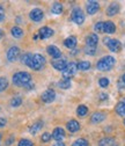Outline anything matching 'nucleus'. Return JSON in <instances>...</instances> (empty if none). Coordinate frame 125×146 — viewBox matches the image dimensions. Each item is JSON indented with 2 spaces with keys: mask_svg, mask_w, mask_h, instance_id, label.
<instances>
[{
  "mask_svg": "<svg viewBox=\"0 0 125 146\" xmlns=\"http://www.w3.org/2000/svg\"><path fill=\"white\" fill-rule=\"evenodd\" d=\"M77 71H78V64H77V63H74V62L68 63V64L66 65V67L64 68V71H63V78H65V79H71L72 77L75 76Z\"/></svg>",
  "mask_w": 125,
  "mask_h": 146,
  "instance_id": "nucleus-5",
  "label": "nucleus"
},
{
  "mask_svg": "<svg viewBox=\"0 0 125 146\" xmlns=\"http://www.w3.org/2000/svg\"><path fill=\"white\" fill-rule=\"evenodd\" d=\"M116 64V59L112 56H104L96 63V68L102 72L110 71Z\"/></svg>",
  "mask_w": 125,
  "mask_h": 146,
  "instance_id": "nucleus-2",
  "label": "nucleus"
},
{
  "mask_svg": "<svg viewBox=\"0 0 125 146\" xmlns=\"http://www.w3.org/2000/svg\"><path fill=\"white\" fill-rule=\"evenodd\" d=\"M117 86L119 87V89H124V87H125V85H124V84L122 82V80H119V81H118V84H117Z\"/></svg>",
  "mask_w": 125,
  "mask_h": 146,
  "instance_id": "nucleus-44",
  "label": "nucleus"
},
{
  "mask_svg": "<svg viewBox=\"0 0 125 146\" xmlns=\"http://www.w3.org/2000/svg\"><path fill=\"white\" fill-rule=\"evenodd\" d=\"M119 9H120V7H119L118 3H111L108 7H106L105 13H106V15H108V16H115L116 14H118Z\"/></svg>",
  "mask_w": 125,
  "mask_h": 146,
  "instance_id": "nucleus-16",
  "label": "nucleus"
},
{
  "mask_svg": "<svg viewBox=\"0 0 125 146\" xmlns=\"http://www.w3.org/2000/svg\"><path fill=\"white\" fill-rule=\"evenodd\" d=\"M32 38H34V40H38V38H40V36H38V34H36V35H34V36H32Z\"/></svg>",
  "mask_w": 125,
  "mask_h": 146,
  "instance_id": "nucleus-47",
  "label": "nucleus"
},
{
  "mask_svg": "<svg viewBox=\"0 0 125 146\" xmlns=\"http://www.w3.org/2000/svg\"><path fill=\"white\" fill-rule=\"evenodd\" d=\"M46 52L52 57V59H59L62 57V51L56 45H49L46 48Z\"/></svg>",
  "mask_w": 125,
  "mask_h": 146,
  "instance_id": "nucleus-10",
  "label": "nucleus"
},
{
  "mask_svg": "<svg viewBox=\"0 0 125 146\" xmlns=\"http://www.w3.org/2000/svg\"><path fill=\"white\" fill-rule=\"evenodd\" d=\"M56 99V92L52 88H48L42 93V101L44 103H51Z\"/></svg>",
  "mask_w": 125,
  "mask_h": 146,
  "instance_id": "nucleus-7",
  "label": "nucleus"
},
{
  "mask_svg": "<svg viewBox=\"0 0 125 146\" xmlns=\"http://www.w3.org/2000/svg\"><path fill=\"white\" fill-rule=\"evenodd\" d=\"M37 34H38L41 40H46V38H50L51 36H53L55 31H53V29H51L50 27H42V28H40Z\"/></svg>",
  "mask_w": 125,
  "mask_h": 146,
  "instance_id": "nucleus-9",
  "label": "nucleus"
},
{
  "mask_svg": "<svg viewBox=\"0 0 125 146\" xmlns=\"http://www.w3.org/2000/svg\"><path fill=\"white\" fill-rule=\"evenodd\" d=\"M11 34H12V36L14 38H21V37H23V30L20 28V27H17V26H14L12 29H11Z\"/></svg>",
  "mask_w": 125,
  "mask_h": 146,
  "instance_id": "nucleus-23",
  "label": "nucleus"
},
{
  "mask_svg": "<svg viewBox=\"0 0 125 146\" xmlns=\"http://www.w3.org/2000/svg\"><path fill=\"white\" fill-rule=\"evenodd\" d=\"M43 127V122L42 121H37V122H35L32 125H30V127H29V132L32 135V136H35L36 135L41 129Z\"/></svg>",
  "mask_w": 125,
  "mask_h": 146,
  "instance_id": "nucleus-22",
  "label": "nucleus"
},
{
  "mask_svg": "<svg viewBox=\"0 0 125 146\" xmlns=\"http://www.w3.org/2000/svg\"><path fill=\"white\" fill-rule=\"evenodd\" d=\"M1 138H3V136H1V133H0V140H1Z\"/></svg>",
  "mask_w": 125,
  "mask_h": 146,
  "instance_id": "nucleus-48",
  "label": "nucleus"
},
{
  "mask_svg": "<svg viewBox=\"0 0 125 146\" xmlns=\"http://www.w3.org/2000/svg\"><path fill=\"white\" fill-rule=\"evenodd\" d=\"M6 124H7V119L4 118V117H0V129H1V127H4Z\"/></svg>",
  "mask_w": 125,
  "mask_h": 146,
  "instance_id": "nucleus-41",
  "label": "nucleus"
},
{
  "mask_svg": "<svg viewBox=\"0 0 125 146\" xmlns=\"http://www.w3.org/2000/svg\"><path fill=\"white\" fill-rule=\"evenodd\" d=\"M71 19L72 21L75 23V25H82L86 20V16H85V13L80 8V7H75L73 11H72V14H71Z\"/></svg>",
  "mask_w": 125,
  "mask_h": 146,
  "instance_id": "nucleus-4",
  "label": "nucleus"
},
{
  "mask_svg": "<svg viewBox=\"0 0 125 146\" xmlns=\"http://www.w3.org/2000/svg\"><path fill=\"white\" fill-rule=\"evenodd\" d=\"M20 56V48L19 46H11L8 50H7V53H6V57H7V60L13 63L15 62Z\"/></svg>",
  "mask_w": 125,
  "mask_h": 146,
  "instance_id": "nucleus-6",
  "label": "nucleus"
},
{
  "mask_svg": "<svg viewBox=\"0 0 125 146\" xmlns=\"http://www.w3.org/2000/svg\"><path fill=\"white\" fill-rule=\"evenodd\" d=\"M12 81L15 86H19V87H24L27 86L29 82H31V74L29 72H16L15 74L12 78Z\"/></svg>",
  "mask_w": 125,
  "mask_h": 146,
  "instance_id": "nucleus-1",
  "label": "nucleus"
},
{
  "mask_svg": "<svg viewBox=\"0 0 125 146\" xmlns=\"http://www.w3.org/2000/svg\"><path fill=\"white\" fill-rule=\"evenodd\" d=\"M86 46H91V48H96L97 43H99V36L95 33L89 34L86 37Z\"/></svg>",
  "mask_w": 125,
  "mask_h": 146,
  "instance_id": "nucleus-11",
  "label": "nucleus"
},
{
  "mask_svg": "<svg viewBox=\"0 0 125 146\" xmlns=\"http://www.w3.org/2000/svg\"><path fill=\"white\" fill-rule=\"evenodd\" d=\"M51 65L55 67L57 71H64V68L66 67V65H67V62H66V59L65 58H59V59H52V62H51Z\"/></svg>",
  "mask_w": 125,
  "mask_h": 146,
  "instance_id": "nucleus-14",
  "label": "nucleus"
},
{
  "mask_svg": "<svg viewBox=\"0 0 125 146\" xmlns=\"http://www.w3.org/2000/svg\"><path fill=\"white\" fill-rule=\"evenodd\" d=\"M108 98H109V95L106 93H100V95H99L100 101H105V100H108Z\"/></svg>",
  "mask_w": 125,
  "mask_h": 146,
  "instance_id": "nucleus-39",
  "label": "nucleus"
},
{
  "mask_svg": "<svg viewBox=\"0 0 125 146\" xmlns=\"http://www.w3.org/2000/svg\"><path fill=\"white\" fill-rule=\"evenodd\" d=\"M29 17H30V20L34 21V22H40L43 20V17H44V13L41 8H34L30 11L29 13Z\"/></svg>",
  "mask_w": 125,
  "mask_h": 146,
  "instance_id": "nucleus-8",
  "label": "nucleus"
},
{
  "mask_svg": "<svg viewBox=\"0 0 125 146\" xmlns=\"http://www.w3.org/2000/svg\"><path fill=\"white\" fill-rule=\"evenodd\" d=\"M31 58H32V53L27 52V53H23L22 56H21V62H22V64H24L27 66H30Z\"/></svg>",
  "mask_w": 125,
  "mask_h": 146,
  "instance_id": "nucleus-28",
  "label": "nucleus"
},
{
  "mask_svg": "<svg viewBox=\"0 0 125 146\" xmlns=\"http://www.w3.org/2000/svg\"><path fill=\"white\" fill-rule=\"evenodd\" d=\"M115 110L119 116H125V99H123L116 104Z\"/></svg>",
  "mask_w": 125,
  "mask_h": 146,
  "instance_id": "nucleus-24",
  "label": "nucleus"
},
{
  "mask_svg": "<svg viewBox=\"0 0 125 146\" xmlns=\"http://www.w3.org/2000/svg\"><path fill=\"white\" fill-rule=\"evenodd\" d=\"M106 46H108V49L111 52H119L122 50V43L116 38H110V41L108 42Z\"/></svg>",
  "mask_w": 125,
  "mask_h": 146,
  "instance_id": "nucleus-13",
  "label": "nucleus"
},
{
  "mask_svg": "<svg viewBox=\"0 0 125 146\" xmlns=\"http://www.w3.org/2000/svg\"><path fill=\"white\" fill-rule=\"evenodd\" d=\"M66 129L69 131V132H78L80 130V123L77 121V119H71L66 123Z\"/></svg>",
  "mask_w": 125,
  "mask_h": 146,
  "instance_id": "nucleus-15",
  "label": "nucleus"
},
{
  "mask_svg": "<svg viewBox=\"0 0 125 146\" xmlns=\"http://www.w3.org/2000/svg\"><path fill=\"white\" fill-rule=\"evenodd\" d=\"M8 87V80L4 77H0V92H4Z\"/></svg>",
  "mask_w": 125,
  "mask_h": 146,
  "instance_id": "nucleus-32",
  "label": "nucleus"
},
{
  "mask_svg": "<svg viewBox=\"0 0 125 146\" xmlns=\"http://www.w3.org/2000/svg\"><path fill=\"white\" fill-rule=\"evenodd\" d=\"M78 44V40L75 36H69V37H67L65 41H64V45L67 48V49H71L73 50Z\"/></svg>",
  "mask_w": 125,
  "mask_h": 146,
  "instance_id": "nucleus-21",
  "label": "nucleus"
},
{
  "mask_svg": "<svg viewBox=\"0 0 125 146\" xmlns=\"http://www.w3.org/2000/svg\"><path fill=\"white\" fill-rule=\"evenodd\" d=\"M109 84H110L109 79H108V78H105V77H103V78H100V79H99V85H100V87H102V88L108 87V86H109Z\"/></svg>",
  "mask_w": 125,
  "mask_h": 146,
  "instance_id": "nucleus-34",
  "label": "nucleus"
},
{
  "mask_svg": "<svg viewBox=\"0 0 125 146\" xmlns=\"http://www.w3.org/2000/svg\"><path fill=\"white\" fill-rule=\"evenodd\" d=\"M120 80H122V82L125 85V73H124V74L122 76V78H120Z\"/></svg>",
  "mask_w": 125,
  "mask_h": 146,
  "instance_id": "nucleus-46",
  "label": "nucleus"
},
{
  "mask_svg": "<svg viewBox=\"0 0 125 146\" xmlns=\"http://www.w3.org/2000/svg\"><path fill=\"white\" fill-rule=\"evenodd\" d=\"M99 146H118L114 137H104L99 141Z\"/></svg>",
  "mask_w": 125,
  "mask_h": 146,
  "instance_id": "nucleus-20",
  "label": "nucleus"
},
{
  "mask_svg": "<svg viewBox=\"0 0 125 146\" xmlns=\"http://www.w3.org/2000/svg\"><path fill=\"white\" fill-rule=\"evenodd\" d=\"M4 19H5V9L1 5H0V22L4 21Z\"/></svg>",
  "mask_w": 125,
  "mask_h": 146,
  "instance_id": "nucleus-38",
  "label": "nucleus"
},
{
  "mask_svg": "<svg viewBox=\"0 0 125 146\" xmlns=\"http://www.w3.org/2000/svg\"><path fill=\"white\" fill-rule=\"evenodd\" d=\"M51 136L55 140L62 141L65 138V130L63 127H56V129H53V132L51 133Z\"/></svg>",
  "mask_w": 125,
  "mask_h": 146,
  "instance_id": "nucleus-17",
  "label": "nucleus"
},
{
  "mask_svg": "<svg viewBox=\"0 0 125 146\" xmlns=\"http://www.w3.org/2000/svg\"><path fill=\"white\" fill-rule=\"evenodd\" d=\"M52 146H66V145H65V143H64V141H57L56 144H53Z\"/></svg>",
  "mask_w": 125,
  "mask_h": 146,
  "instance_id": "nucleus-43",
  "label": "nucleus"
},
{
  "mask_svg": "<svg viewBox=\"0 0 125 146\" xmlns=\"http://www.w3.org/2000/svg\"><path fill=\"white\" fill-rule=\"evenodd\" d=\"M17 146H34V143L30 139L22 138L19 140V143H17Z\"/></svg>",
  "mask_w": 125,
  "mask_h": 146,
  "instance_id": "nucleus-33",
  "label": "nucleus"
},
{
  "mask_svg": "<svg viewBox=\"0 0 125 146\" xmlns=\"http://www.w3.org/2000/svg\"><path fill=\"white\" fill-rule=\"evenodd\" d=\"M87 114H88V107H87V106L80 104V106L77 108V115H78L79 117H85Z\"/></svg>",
  "mask_w": 125,
  "mask_h": 146,
  "instance_id": "nucleus-27",
  "label": "nucleus"
},
{
  "mask_svg": "<svg viewBox=\"0 0 125 146\" xmlns=\"http://www.w3.org/2000/svg\"><path fill=\"white\" fill-rule=\"evenodd\" d=\"M85 53L88 56H94L96 53V48H91V46H85Z\"/></svg>",
  "mask_w": 125,
  "mask_h": 146,
  "instance_id": "nucleus-35",
  "label": "nucleus"
},
{
  "mask_svg": "<svg viewBox=\"0 0 125 146\" xmlns=\"http://www.w3.org/2000/svg\"><path fill=\"white\" fill-rule=\"evenodd\" d=\"M46 60L44 58V56H42L41 53H35L32 54V58H31V63H30V68L35 70V71H41L44 65H45Z\"/></svg>",
  "mask_w": 125,
  "mask_h": 146,
  "instance_id": "nucleus-3",
  "label": "nucleus"
},
{
  "mask_svg": "<svg viewBox=\"0 0 125 146\" xmlns=\"http://www.w3.org/2000/svg\"><path fill=\"white\" fill-rule=\"evenodd\" d=\"M14 139H15V138H14V136H13V135H11V136H9V138H7V139H6V145H7V146H11V145L14 143Z\"/></svg>",
  "mask_w": 125,
  "mask_h": 146,
  "instance_id": "nucleus-40",
  "label": "nucleus"
},
{
  "mask_svg": "<svg viewBox=\"0 0 125 146\" xmlns=\"http://www.w3.org/2000/svg\"><path fill=\"white\" fill-rule=\"evenodd\" d=\"M51 138H52L51 133H49V132H44V133L42 135V137H41V140H42L43 143H48V141H50Z\"/></svg>",
  "mask_w": 125,
  "mask_h": 146,
  "instance_id": "nucleus-36",
  "label": "nucleus"
},
{
  "mask_svg": "<svg viewBox=\"0 0 125 146\" xmlns=\"http://www.w3.org/2000/svg\"><path fill=\"white\" fill-rule=\"evenodd\" d=\"M94 30L96 33H103V22H97L95 26H94Z\"/></svg>",
  "mask_w": 125,
  "mask_h": 146,
  "instance_id": "nucleus-37",
  "label": "nucleus"
},
{
  "mask_svg": "<svg viewBox=\"0 0 125 146\" xmlns=\"http://www.w3.org/2000/svg\"><path fill=\"white\" fill-rule=\"evenodd\" d=\"M116 31V25L112 21H104L103 22V33L104 34H114Z\"/></svg>",
  "mask_w": 125,
  "mask_h": 146,
  "instance_id": "nucleus-18",
  "label": "nucleus"
},
{
  "mask_svg": "<svg viewBox=\"0 0 125 146\" xmlns=\"http://www.w3.org/2000/svg\"><path fill=\"white\" fill-rule=\"evenodd\" d=\"M71 86H72V82H71L69 79L63 78L58 81V87L62 88V89H68V88H71Z\"/></svg>",
  "mask_w": 125,
  "mask_h": 146,
  "instance_id": "nucleus-26",
  "label": "nucleus"
},
{
  "mask_svg": "<svg viewBox=\"0 0 125 146\" xmlns=\"http://www.w3.org/2000/svg\"><path fill=\"white\" fill-rule=\"evenodd\" d=\"M104 119H105V114L102 111H95L91 116V123H93V124H99V123L103 122Z\"/></svg>",
  "mask_w": 125,
  "mask_h": 146,
  "instance_id": "nucleus-19",
  "label": "nucleus"
},
{
  "mask_svg": "<svg viewBox=\"0 0 125 146\" xmlns=\"http://www.w3.org/2000/svg\"><path fill=\"white\" fill-rule=\"evenodd\" d=\"M86 11H87V14L94 15L100 11V4L97 1H88L86 6Z\"/></svg>",
  "mask_w": 125,
  "mask_h": 146,
  "instance_id": "nucleus-12",
  "label": "nucleus"
},
{
  "mask_svg": "<svg viewBox=\"0 0 125 146\" xmlns=\"http://www.w3.org/2000/svg\"><path fill=\"white\" fill-rule=\"evenodd\" d=\"M72 146H89V141L86 138H78L73 141Z\"/></svg>",
  "mask_w": 125,
  "mask_h": 146,
  "instance_id": "nucleus-31",
  "label": "nucleus"
},
{
  "mask_svg": "<svg viewBox=\"0 0 125 146\" xmlns=\"http://www.w3.org/2000/svg\"><path fill=\"white\" fill-rule=\"evenodd\" d=\"M64 11V7L60 3H53L52 6H51V12L52 14H55V15H60Z\"/></svg>",
  "mask_w": 125,
  "mask_h": 146,
  "instance_id": "nucleus-25",
  "label": "nucleus"
},
{
  "mask_svg": "<svg viewBox=\"0 0 125 146\" xmlns=\"http://www.w3.org/2000/svg\"><path fill=\"white\" fill-rule=\"evenodd\" d=\"M91 66H92V64L88 60H81L80 63H78V70H80V71H88L91 68Z\"/></svg>",
  "mask_w": 125,
  "mask_h": 146,
  "instance_id": "nucleus-29",
  "label": "nucleus"
},
{
  "mask_svg": "<svg viewBox=\"0 0 125 146\" xmlns=\"http://www.w3.org/2000/svg\"><path fill=\"white\" fill-rule=\"evenodd\" d=\"M23 88H24V89H27V90H31L32 88H35V85H34V82L31 81V82H29L27 86H24Z\"/></svg>",
  "mask_w": 125,
  "mask_h": 146,
  "instance_id": "nucleus-42",
  "label": "nucleus"
},
{
  "mask_svg": "<svg viewBox=\"0 0 125 146\" xmlns=\"http://www.w3.org/2000/svg\"><path fill=\"white\" fill-rule=\"evenodd\" d=\"M22 104V98L21 96H14L12 100H11V106L13 108H17V107H20Z\"/></svg>",
  "mask_w": 125,
  "mask_h": 146,
  "instance_id": "nucleus-30",
  "label": "nucleus"
},
{
  "mask_svg": "<svg viewBox=\"0 0 125 146\" xmlns=\"http://www.w3.org/2000/svg\"><path fill=\"white\" fill-rule=\"evenodd\" d=\"M4 35H5V33H4V30H3V29H0V40H1V38L4 37Z\"/></svg>",
  "mask_w": 125,
  "mask_h": 146,
  "instance_id": "nucleus-45",
  "label": "nucleus"
},
{
  "mask_svg": "<svg viewBox=\"0 0 125 146\" xmlns=\"http://www.w3.org/2000/svg\"><path fill=\"white\" fill-rule=\"evenodd\" d=\"M124 126H125V119H124Z\"/></svg>",
  "mask_w": 125,
  "mask_h": 146,
  "instance_id": "nucleus-49",
  "label": "nucleus"
}]
</instances>
